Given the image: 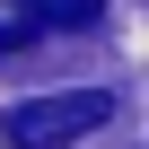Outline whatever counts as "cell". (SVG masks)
I'll return each mask as SVG.
<instances>
[{"instance_id":"6da1fadb","label":"cell","mask_w":149,"mask_h":149,"mask_svg":"<svg viewBox=\"0 0 149 149\" xmlns=\"http://www.w3.org/2000/svg\"><path fill=\"white\" fill-rule=\"evenodd\" d=\"M105 114H114L105 88H61V97H26V105H9V114H0V140H9V149H70L79 132H97Z\"/></svg>"},{"instance_id":"7a4b0ae2","label":"cell","mask_w":149,"mask_h":149,"mask_svg":"<svg viewBox=\"0 0 149 149\" xmlns=\"http://www.w3.org/2000/svg\"><path fill=\"white\" fill-rule=\"evenodd\" d=\"M26 18H35L44 35H88L105 9H97V0H26Z\"/></svg>"},{"instance_id":"3957f363","label":"cell","mask_w":149,"mask_h":149,"mask_svg":"<svg viewBox=\"0 0 149 149\" xmlns=\"http://www.w3.org/2000/svg\"><path fill=\"white\" fill-rule=\"evenodd\" d=\"M35 35H44V26H35V18H26V9H9V18H0V53H26V44H35Z\"/></svg>"}]
</instances>
